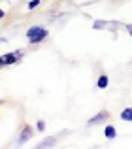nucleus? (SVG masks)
Wrapping results in <instances>:
<instances>
[{
    "instance_id": "nucleus-5",
    "label": "nucleus",
    "mask_w": 132,
    "mask_h": 149,
    "mask_svg": "<svg viewBox=\"0 0 132 149\" xmlns=\"http://www.w3.org/2000/svg\"><path fill=\"white\" fill-rule=\"evenodd\" d=\"M104 136H106L108 140H115V138H117V130H115V127L106 125V128H104Z\"/></svg>"
},
{
    "instance_id": "nucleus-12",
    "label": "nucleus",
    "mask_w": 132,
    "mask_h": 149,
    "mask_svg": "<svg viewBox=\"0 0 132 149\" xmlns=\"http://www.w3.org/2000/svg\"><path fill=\"white\" fill-rule=\"evenodd\" d=\"M4 15H6V11H4V10H2V8H0V19H2V17H4Z\"/></svg>"
},
{
    "instance_id": "nucleus-10",
    "label": "nucleus",
    "mask_w": 132,
    "mask_h": 149,
    "mask_svg": "<svg viewBox=\"0 0 132 149\" xmlns=\"http://www.w3.org/2000/svg\"><path fill=\"white\" fill-rule=\"evenodd\" d=\"M36 130H40V132L45 130V121H38L36 123Z\"/></svg>"
},
{
    "instance_id": "nucleus-3",
    "label": "nucleus",
    "mask_w": 132,
    "mask_h": 149,
    "mask_svg": "<svg viewBox=\"0 0 132 149\" xmlns=\"http://www.w3.org/2000/svg\"><path fill=\"white\" fill-rule=\"evenodd\" d=\"M2 57H4V64L10 66V64H15V62L23 57V53L21 51H19V53H6V55H2Z\"/></svg>"
},
{
    "instance_id": "nucleus-9",
    "label": "nucleus",
    "mask_w": 132,
    "mask_h": 149,
    "mask_svg": "<svg viewBox=\"0 0 132 149\" xmlns=\"http://www.w3.org/2000/svg\"><path fill=\"white\" fill-rule=\"evenodd\" d=\"M40 2L42 0H30V2L26 4V8H28V10H36V8L40 6Z\"/></svg>"
},
{
    "instance_id": "nucleus-7",
    "label": "nucleus",
    "mask_w": 132,
    "mask_h": 149,
    "mask_svg": "<svg viewBox=\"0 0 132 149\" xmlns=\"http://www.w3.org/2000/svg\"><path fill=\"white\" fill-rule=\"evenodd\" d=\"M121 119L125 121V123H132V108H123Z\"/></svg>"
},
{
    "instance_id": "nucleus-6",
    "label": "nucleus",
    "mask_w": 132,
    "mask_h": 149,
    "mask_svg": "<svg viewBox=\"0 0 132 149\" xmlns=\"http://www.w3.org/2000/svg\"><path fill=\"white\" fill-rule=\"evenodd\" d=\"M108 85H110V77H108L106 74L98 76V81H96V87H98V89H108Z\"/></svg>"
},
{
    "instance_id": "nucleus-11",
    "label": "nucleus",
    "mask_w": 132,
    "mask_h": 149,
    "mask_svg": "<svg viewBox=\"0 0 132 149\" xmlns=\"http://www.w3.org/2000/svg\"><path fill=\"white\" fill-rule=\"evenodd\" d=\"M125 29L129 30V32H130V36H132V25H125Z\"/></svg>"
},
{
    "instance_id": "nucleus-8",
    "label": "nucleus",
    "mask_w": 132,
    "mask_h": 149,
    "mask_svg": "<svg viewBox=\"0 0 132 149\" xmlns=\"http://www.w3.org/2000/svg\"><path fill=\"white\" fill-rule=\"evenodd\" d=\"M53 146H57V140H55V138L44 140V142H40V143H38V147H53Z\"/></svg>"
},
{
    "instance_id": "nucleus-2",
    "label": "nucleus",
    "mask_w": 132,
    "mask_h": 149,
    "mask_svg": "<svg viewBox=\"0 0 132 149\" xmlns=\"http://www.w3.org/2000/svg\"><path fill=\"white\" fill-rule=\"evenodd\" d=\"M110 119V113L106 111V109H102L100 113H96L94 117H91V119L87 121V125L89 127H92V125H100V123H104V121H108Z\"/></svg>"
},
{
    "instance_id": "nucleus-1",
    "label": "nucleus",
    "mask_w": 132,
    "mask_h": 149,
    "mask_svg": "<svg viewBox=\"0 0 132 149\" xmlns=\"http://www.w3.org/2000/svg\"><path fill=\"white\" fill-rule=\"evenodd\" d=\"M45 38H47V30L44 29V26H30L28 30H26V40L30 42V44H40V42H44Z\"/></svg>"
},
{
    "instance_id": "nucleus-13",
    "label": "nucleus",
    "mask_w": 132,
    "mask_h": 149,
    "mask_svg": "<svg viewBox=\"0 0 132 149\" xmlns=\"http://www.w3.org/2000/svg\"><path fill=\"white\" fill-rule=\"evenodd\" d=\"M2 66H6V64H4V57H0V68H2Z\"/></svg>"
},
{
    "instance_id": "nucleus-4",
    "label": "nucleus",
    "mask_w": 132,
    "mask_h": 149,
    "mask_svg": "<svg viewBox=\"0 0 132 149\" xmlns=\"http://www.w3.org/2000/svg\"><path fill=\"white\" fill-rule=\"evenodd\" d=\"M30 136H32V127H25V128H23V132H21V136H19V142H17V143L28 142Z\"/></svg>"
}]
</instances>
